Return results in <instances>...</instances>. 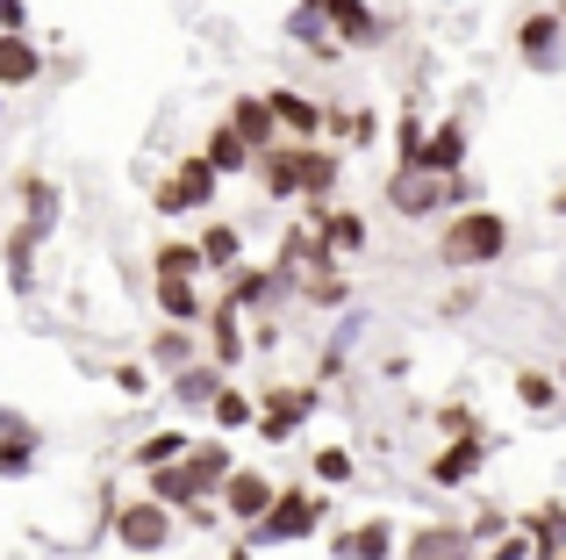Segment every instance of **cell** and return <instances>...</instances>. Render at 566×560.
Listing matches in <instances>:
<instances>
[{
	"label": "cell",
	"mask_w": 566,
	"mask_h": 560,
	"mask_svg": "<svg viewBox=\"0 0 566 560\" xmlns=\"http://www.w3.org/2000/svg\"><path fill=\"white\" fill-rule=\"evenodd\" d=\"M230 467L237 460H230V446H222V438H193L180 460H166V467H151V475H144V489H151L158 504L187 510V504H201V496H222Z\"/></svg>",
	"instance_id": "cell-1"
},
{
	"label": "cell",
	"mask_w": 566,
	"mask_h": 560,
	"mask_svg": "<svg viewBox=\"0 0 566 560\" xmlns=\"http://www.w3.org/2000/svg\"><path fill=\"white\" fill-rule=\"evenodd\" d=\"M495 259H510V216L502 209H459L452 224L438 230V267H452V273H481V267H495Z\"/></svg>",
	"instance_id": "cell-2"
},
{
	"label": "cell",
	"mask_w": 566,
	"mask_h": 560,
	"mask_svg": "<svg viewBox=\"0 0 566 560\" xmlns=\"http://www.w3.org/2000/svg\"><path fill=\"white\" fill-rule=\"evenodd\" d=\"M323 518H331V504H323L316 489H280L273 510L251 525V547H294V539H308Z\"/></svg>",
	"instance_id": "cell-3"
},
{
	"label": "cell",
	"mask_w": 566,
	"mask_h": 560,
	"mask_svg": "<svg viewBox=\"0 0 566 560\" xmlns=\"http://www.w3.org/2000/svg\"><path fill=\"white\" fill-rule=\"evenodd\" d=\"M172 539H180L172 504H158L151 489L129 496V504H115V547H123V553H166Z\"/></svg>",
	"instance_id": "cell-4"
},
{
	"label": "cell",
	"mask_w": 566,
	"mask_h": 560,
	"mask_svg": "<svg viewBox=\"0 0 566 560\" xmlns=\"http://www.w3.org/2000/svg\"><path fill=\"white\" fill-rule=\"evenodd\" d=\"M216 187H222V173L208 166L201 152H187L180 166H172L166 180L151 187V209H158V216H193V209H216Z\"/></svg>",
	"instance_id": "cell-5"
},
{
	"label": "cell",
	"mask_w": 566,
	"mask_h": 560,
	"mask_svg": "<svg viewBox=\"0 0 566 560\" xmlns=\"http://www.w3.org/2000/svg\"><path fill=\"white\" fill-rule=\"evenodd\" d=\"M308 417H316V388H287V381H273V388H265V403H259V424H251V432H259L265 446H287V438L302 432Z\"/></svg>",
	"instance_id": "cell-6"
},
{
	"label": "cell",
	"mask_w": 566,
	"mask_h": 560,
	"mask_svg": "<svg viewBox=\"0 0 566 560\" xmlns=\"http://www.w3.org/2000/svg\"><path fill=\"white\" fill-rule=\"evenodd\" d=\"M516 58H524L531 72H559L566 65V14L559 8L524 14V22H516Z\"/></svg>",
	"instance_id": "cell-7"
},
{
	"label": "cell",
	"mask_w": 566,
	"mask_h": 560,
	"mask_svg": "<svg viewBox=\"0 0 566 560\" xmlns=\"http://www.w3.org/2000/svg\"><path fill=\"white\" fill-rule=\"evenodd\" d=\"M302 158H308V137H280V144H265L259 152V187H265V201H302Z\"/></svg>",
	"instance_id": "cell-8"
},
{
	"label": "cell",
	"mask_w": 566,
	"mask_h": 560,
	"mask_svg": "<svg viewBox=\"0 0 566 560\" xmlns=\"http://www.w3.org/2000/svg\"><path fill=\"white\" fill-rule=\"evenodd\" d=\"M302 224L323 230V245H331L337 259H359L366 238H374V230H366V216L359 209H337V201H302Z\"/></svg>",
	"instance_id": "cell-9"
},
{
	"label": "cell",
	"mask_w": 566,
	"mask_h": 560,
	"mask_svg": "<svg viewBox=\"0 0 566 560\" xmlns=\"http://www.w3.org/2000/svg\"><path fill=\"white\" fill-rule=\"evenodd\" d=\"M273 496H280V481H273V475H259V467H230V481H222L216 504H222V510H230V518L251 532V525H259L265 510H273Z\"/></svg>",
	"instance_id": "cell-10"
},
{
	"label": "cell",
	"mask_w": 566,
	"mask_h": 560,
	"mask_svg": "<svg viewBox=\"0 0 566 560\" xmlns=\"http://www.w3.org/2000/svg\"><path fill=\"white\" fill-rule=\"evenodd\" d=\"M387 209H395L401 224H423V216L444 209V180H438V173H401L395 166V180H387Z\"/></svg>",
	"instance_id": "cell-11"
},
{
	"label": "cell",
	"mask_w": 566,
	"mask_h": 560,
	"mask_svg": "<svg viewBox=\"0 0 566 560\" xmlns=\"http://www.w3.org/2000/svg\"><path fill=\"white\" fill-rule=\"evenodd\" d=\"M481 467H488V432H459L452 446L430 460V481H438V489H467Z\"/></svg>",
	"instance_id": "cell-12"
},
{
	"label": "cell",
	"mask_w": 566,
	"mask_h": 560,
	"mask_svg": "<svg viewBox=\"0 0 566 560\" xmlns=\"http://www.w3.org/2000/svg\"><path fill=\"white\" fill-rule=\"evenodd\" d=\"M323 8H331V37L345 43V51H380L387 43V22L366 0H323Z\"/></svg>",
	"instance_id": "cell-13"
},
{
	"label": "cell",
	"mask_w": 566,
	"mask_h": 560,
	"mask_svg": "<svg viewBox=\"0 0 566 560\" xmlns=\"http://www.w3.org/2000/svg\"><path fill=\"white\" fill-rule=\"evenodd\" d=\"M337 560H395L401 553V532H395V518H359V525H345L337 532Z\"/></svg>",
	"instance_id": "cell-14"
},
{
	"label": "cell",
	"mask_w": 566,
	"mask_h": 560,
	"mask_svg": "<svg viewBox=\"0 0 566 560\" xmlns=\"http://www.w3.org/2000/svg\"><path fill=\"white\" fill-rule=\"evenodd\" d=\"M36 453H43V432L22 417V409H0V475L22 481L29 467H36Z\"/></svg>",
	"instance_id": "cell-15"
},
{
	"label": "cell",
	"mask_w": 566,
	"mask_h": 560,
	"mask_svg": "<svg viewBox=\"0 0 566 560\" xmlns=\"http://www.w3.org/2000/svg\"><path fill=\"white\" fill-rule=\"evenodd\" d=\"M222 123H237V137H244L251 152H265V144H280V137H287V129H280V115H273V101H265V94H237Z\"/></svg>",
	"instance_id": "cell-16"
},
{
	"label": "cell",
	"mask_w": 566,
	"mask_h": 560,
	"mask_svg": "<svg viewBox=\"0 0 566 560\" xmlns=\"http://www.w3.org/2000/svg\"><path fill=\"white\" fill-rule=\"evenodd\" d=\"M201 331H208V360L237 374V360H244V345H251V338H244V323H237V302H230V294H222V302L208 309V323H201Z\"/></svg>",
	"instance_id": "cell-17"
},
{
	"label": "cell",
	"mask_w": 566,
	"mask_h": 560,
	"mask_svg": "<svg viewBox=\"0 0 566 560\" xmlns=\"http://www.w3.org/2000/svg\"><path fill=\"white\" fill-rule=\"evenodd\" d=\"M36 80H43V51L29 43V29H8V37H0V94L36 86Z\"/></svg>",
	"instance_id": "cell-18"
},
{
	"label": "cell",
	"mask_w": 566,
	"mask_h": 560,
	"mask_svg": "<svg viewBox=\"0 0 566 560\" xmlns=\"http://www.w3.org/2000/svg\"><path fill=\"white\" fill-rule=\"evenodd\" d=\"M201 158L222 173V180H244V173L259 166V152L237 137V123H216V129H208V137H201Z\"/></svg>",
	"instance_id": "cell-19"
},
{
	"label": "cell",
	"mask_w": 566,
	"mask_h": 560,
	"mask_svg": "<svg viewBox=\"0 0 566 560\" xmlns=\"http://www.w3.org/2000/svg\"><path fill=\"white\" fill-rule=\"evenodd\" d=\"M416 173H438V180L444 173H467V123H459V115H444V123L423 137V166Z\"/></svg>",
	"instance_id": "cell-20"
},
{
	"label": "cell",
	"mask_w": 566,
	"mask_h": 560,
	"mask_svg": "<svg viewBox=\"0 0 566 560\" xmlns=\"http://www.w3.org/2000/svg\"><path fill=\"white\" fill-rule=\"evenodd\" d=\"M222 381H230V366L193 360V366H180V374H172V403H180V409H208V403L222 395Z\"/></svg>",
	"instance_id": "cell-21"
},
{
	"label": "cell",
	"mask_w": 566,
	"mask_h": 560,
	"mask_svg": "<svg viewBox=\"0 0 566 560\" xmlns=\"http://www.w3.org/2000/svg\"><path fill=\"white\" fill-rule=\"evenodd\" d=\"M287 37H294V43H308L316 58H337V51H345V43L331 37V8H323V0H294V14H287Z\"/></svg>",
	"instance_id": "cell-22"
},
{
	"label": "cell",
	"mask_w": 566,
	"mask_h": 560,
	"mask_svg": "<svg viewBox=\"0 0 566 560\" xmlns=\"http://www.w3.org/2000/svg\"><path fill=\"white\" fill-rule=\"evenodd\" d=\"M14 195H22V230L51 238V230H57V187L43 180V173H22V180H14Z\"/></svg>",
	"instance_id": "cell-23"
},
{
	"label": "cell",
	"mask_w": 566,
	"mask_h": 560,
	"mask_svg": "<svg viewBox=\"0 0 566 560\" xmlns=\"http://www.w3.org/2000/svg\"><path fill=\"white\" fill-rule=\"evenodd\" d=\"M524 532H531V560H566V504L524 510Z\"/></svg>",
	"instance_id": "cell-24"
},
{
	"label": "cell",
	"mask_w": 566,
	"mask_h": 560,
	"mask_svg": "<svg viewBox=\"0 0 566 560\" xmlns=\"http://www.w3.org/2000/svg\"><path fill=\"white\" fill-rule=\"evenodd\" d=\"M473 532L467 525H423V532H409V553L401 560H467Z\"/></svg>",
	"instance_id": "cell-25"
},
{
	"label": "cell",
	"mask_w": 566,
	"mask_h": 560,
	"mask_svg": "<svg viewBox=\"0 0 566 560\" xmlns=\"http://www.w3.org/2000/svg\"><path fill=\"white\" fill-rule=\"evenodd\" d=\"M158 309H166V323H208V302L193 288V273H158Z\"/></svg>",
	"instance_id": "cell-26"
},
{
	"label": "cell",
	"mask_w": 566,
	"mask_h": 560,
	"mask_svg": "<svg viewBox=\"0 0 566 560\" xmlns=\"http://www.w3.org/2000/svg\"><path fill=\"white\" fill-rule=\"evenodd\" d=\"M265 101H273V115H280L287 137H316V129H323V108L308 94H294V86H265Z\"/></svg>",
	"instance_id": "cell-27"
},
{
	"label": "cell",
	"mask_w": 566,
	"mask_h": 560,
	"mask_svg": "<svg viewBox=\"0 0 566 560\" xmlns=\"http://www.w3.org/2000/svg\"><path fill=\"white\" fill-rule=\"evenodd\" d=\"M337 173H345V158H337L331 144L308 137V158H302V201H331V195H337Z\"/></svg>",
	"instance_id": "cell-28"
},
{
	"label": "cell",
	"mask_w": 566,
	"mask_h": 560,
	"mask_svg": "<svg viewBox=\"0 0 566 560\" xmlns=\"http://www.w3.org/2000/svg\"><path fill=\"white\" fill-rule=\"evenodd\" d=\"M151 273H208L201 238H158L151 245Z\"/></svg>",
	"instance_id": "cell-29"
},
{
	"label": "cell",
	"mask_w": 566,
	"mask_h": 560,
	"mask_svg": "<svg viewBox=\"0 0 566 560\" xmlns=\"http://www.w3.org/2000/svg\"><path fill=\"white\" fill-rule=\"evenodd\" d=\"M208 417H216L222 432H251V424H259V403H251V395L237 388V381H222V395L208 403Z\"/></svg>",
	"instance_id": "cell-30"
},
{
	"label": "cell",
	"mask_w": 566,
	"mask_h": 560,
	"mask_svg": "<svg viewBox=\"0 0 566 560\" xmlns=\"http://www.w3.org/2000/svg\"><path fill=\"white\" fill-rule=\"evenodd\" d=\"M201 259L230 273L237 259H244V230H237V224H208V230H201Z\"/></svg>",
	"instance_id": "cell-31"
},
{
	"label": "cell",
	"mask_w": 566,
	"mask_h": 560,
	"mask_svg": "<svg viewBox=\"0 0 566 560\" xmlns=\"http://www.w3.org/2000/svg\"><path fill=\"white\" fill-rule=\"evenodd\" d=\"M193 446L187 432H151V438H137V453H129V460L144 467V475H151V467H166V460H180V453Z\"/></svg>",
	"instance_id": "cell-32"
},
{
	"label": "cell",
	"mask_w": 566,
	"mask_h": 560,
	"mask_svg": "<svg viewBox=\"0 0 566 560\" xmlns=\"http://www.w3.org/2000/svg\"><path fill=\"white\" fill-rule=\"evenodd\" d=\"M516 403H524V409H559L566 388L553 374H538V366H524V374H516Z\"/></svg>",
	"instance_id": "cell-33"
},
{
	"label": "cell",
	"mask_w": 566,
	"mask_h": 560,
	"mask_svg": "<svg viewBox=\"0 0 566 560\" xmlns=\"http://www.w3.org/2000/svg\"><path fill=\"white\" fill-rule=\"evenodd\" d=\"M308 467H316V481H323V489H345V481L359 475L352 446H316V460H308Z\"/></svg>",
	"instance_id": "cell-34"
},
{
	"label": "cell",
	"mask_w": 566,
	"mask_h": 560,
	"mask_svg": "<svg viewBox=\"0 0 566 560\" xmlns=\"http://www.w3.org/2000/svg\"><path fill=\"white\" fill-rule=\"evenodd\" d=\"M302 294H308L316 309H337V302L352 294V280H345V267H331V273H302Z\"/></svg>",
	"instance_id": "cell-35"
},
{
	"label": "cell",
	"mask_w": 566,
	"mask_h": 560,
	"mask_svg": "<svg viewBox=\"0 0 566 560\" xmlns=\"http://www.w3.org/2000/svg\"><path fill=\"white\" fill-rule=\"evenodd\" d=\"M151 360L158 366H187V323H166V331L151 338Z\"/></svg>",
	"instance_id": "cell-36"
},
{
	"label": "cell",
	"mask_w": 566,
	"mask_h": 560,
	"mask_svg": "<svg viewBox=\"0 0 566 560\" xmlns=\"http://www.w3.org/2000/svg\"><path fill=\"white\" fill-rule=\"evenodd\" d=\"M265 294H273V273H259V267L237 273L230 267V302H265Z\"/></svg>",
	"instance_id": "cell-37"
},
{
	"label": "cell",
	"mask_w": 566,
	"mask_h": 560,
	"mask_svg": "<svg viewBox=\"0 0 566 560\" xmlns=\"http://www.w3.org/2000/svg\"><path fill=\"white\" fill-rule=\"evenodd\" d=\"M36 230H14V238H8V267H14V288H29V252H36Z\"/></svg>",
	"instance_id": "cell-38"
},
{
	"label": "cell",
	"mask_w": 566,
	"mask_h": 560,
	"mask_svg": "<svg viewBox=\"0 0 566 560\" xmlns=\"http://www.w3.org/2000/svg\"><path fill=\"white\" fill-rule=\"evenodd\" d=\"M488 560H531V532L516 525V532H502L495 547H488Z\"/></svg>",
	"instance_id": "cell-39"
},
{
	"label": "cell",
	"mask_w": 566,
	"mask_h": 560,
	"mask_svg": "<svg viewBox=\"0 0 566 560\" xmlns=\"http://www.w3.org/2000/svg\"><path fill=\"white\" fill-rule=\"evenodd\" d=\"M115 388L137 403V395H151V366H115Z\"/></svg>",
	"instance_id": "cell-40"
},
{
	"label": "cell",
	"mask_w": 566,
	"mask_h": 560,
	"mask_svg": "<svg viewBox=\"0 0 566 560\" xmlns=\"http://www.w3.org/2000/svg\"><path fill=\"white\" fill-rule=\"evenodd\" d=\"M438 424H444V432H452V438H459V432H488V424L473 417V409H438Z\"/></svg>",
	"instance_id": "cell-41"
},
{
	"label": "cell",
	"mask_w": 566,
	"mask_h": 560,
	"mask_svg": "<svg viewBox=\"0 0 566 560\" xmlns=\"http://www.w3.org/2000/svg\"><path fill=\"white\" fill-rule=\"evenodd\" d=\"M510 532V518H502V510H481V525H473V547H481V539H502Z\"/></svg>",
	"instance_id": "cell-42"
},
{
	"label": "cell",
	"mask_w": 566,
	"mask_h": 560,
	"mask_svg": "<svg viewBox=\"0 0 566 560\" xmlns=\"http://www.w3.org/2000/svg\"><path fill=\"white\" fill-rule=\"evenodd\" d=\"M8 29H29V8H22V0H0V37H8Z\"/></svg>",
	"instance_id": "cell-43"
},
{
	"label": "cell",
	"mask_w": 566,
	"mask_h": 560,
	"mask_svg": "<svg viewBox=\"0 0 566 560\" xmlns=\"http://www.w3.org/2000/svg\"><path fill=\"white\" fill-rule=\"evenodd\" d=\"M230 560H251V547H237V553H230Z\"/></svg>",
	"instance_id": "cell-44"
},
{
	"label": "cell",
	"mask_w": 566,
	"mask_h": 560,
	"mask_svg": "<svg viewBox=\"0 0 566 560\" xmlns=\"http://www.w3.org/2000/svg\"><path fill=\"white\" fill-rule=\"evenodd\" d=\"M0 115H8V94H0Z\"/></svg>",
	"instance_id": "cell-45"
},
{
	"label": "cell",
	"mask_w": 566,
	"mask_h": 560,
	"mask_svg": "<svg viewBox=\"0 0 566 560\" xmlns=\"http://www.w3.org/2000/svg\"><path fill=\"white\" fill-rule=\"evenodd\" d=\"M559 388H566V366H559Z\"/></svg>",
	"instance_id": "cell-46"
},
{
	"label": "cell",
	"mask_w": 566,
	"mask_h": 560,
	"mask_svg": "<svg viewBox=\"0 0 566 560\" xmlns=\"http://www.w3.org/2000/svg\"><path fill=\"white\" fill-rule=\"evenodd\" d=\"M137 560H158V553H137Z\"/></svg>",
	"instance_id": "cell-47"
},
{
	"label": "cell",
	"mask_w": 566,
	"mask_h": 560,
	"mask_svg": "<svg viewBox=\"0 0 566 560\" xmlns=\"http://www.w3.org/2000/svg\"><path fill=\"white\" fill-rule=\"evenodd\" d=\"M559 14H566V0H559Z\"/></svg>",
	"instance_id": "cell-48"
}]
</instances>
